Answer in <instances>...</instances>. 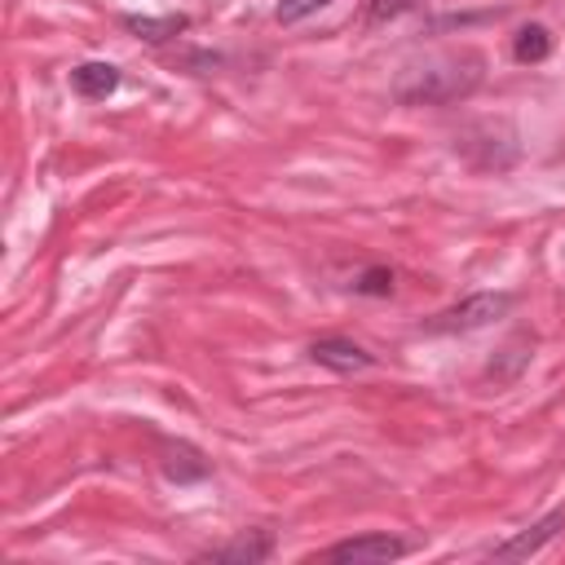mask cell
Returning a JSON list of instances; mask_svg holds the SVG:
<instances>
[{
  "label": "cell",
  "mask_w": 565,
  "mask_h": 565,
  "mask_svg": "<svg viewBox=\"0 0 565 565\" xmlns=\"http://www.w3.org/2000/svg\"><path fill=\"white\" fill-rule=\"evenodd\" d=\"M419 0H362V26H384L402 13H411Z\"/></svg>",
  "instance_id": "5bb4252c"
},
{
  "label": "cell",
  "mask_w": 565,
  "mask_h": 565,
  "mask_svg": "<svg viewBox=\"0 0 565 565\" xmlns=\"http://www.w3.org/2000/svg\"><path fill=\"white\" fill-rule=\"evenodd\" d=\"M393 287H397V274H393L388 265H366L362 274H353V291H358V296L384 300V296H393Z\"/></svg>",
  "instance_id": "4fadbf2b"
},
{
  "label": "cell",
  "mask_w": 565,
  "mask_h": 565,
  "mask_svg": "<svg viewBox=\"0 0 565 565\" xmlns=\"http://www.w3.org/2000/svg\"><path fill=\"white\" fill-rule=\"evenodd\" d=\"M119 26L132 31L137 40H146V44H168V40H177L181 31H190V18H185V13H163V18H150V13H124Z\"/></svg>",
  "instance_id": "30bf717a"
},
{
  "label": "cell",
  "mask_w": 565,
  "mask_h": 565,
  "mask_svg": "<svg viewBox=\"0 0 565 565\" xmlns=\"http://www.w3.org/2000/svg\"><path fill=\"white\" fill-rule=\"evenodd\" d=\"M516 305V291H472L446 309H437L433 318L419 322L424 335H468V331H481L499 318H508Z\"/></svg>",
  "instance_id": "3957f363"
},
{
  "label": "cell",
  "mask_w": 565,
  "mask_h": 565,
  "mask_svg": "<svg viewBox=\"0 0 565 565\" xmlns=\"http://www.w3.org/2000/svg\"><path fill=\"white\" fill-rule=\"evenodd\" d=\"M274 556V534L269 530H238L234 539L199 552L194 561H207V565H265Z\"/></svg>",
  "instance_id": "52a82bcc"
},
{
  "label": "cell",
  "mask_w": 565,
  "mask_h": 565,
  "mask_svg": "<svg viewBox=\"0 0 565 565\" xmlns=\"http://www.w3.org/2000/svg\"><path fill=\"white\" fill-rule=\"evenodd\" d=\"M159 468H163V477H168V481H177V486L203 481V477L212 472V463L203 459V450H194L190 441H177V446H168V450H163V459H159Z\"/></svg>",
  "instance_id": "8fae6325"
},
{
  "label": "cell",
  "mask_w": 565,
  "mask_h": 565,
  "mask_svg": "<svg viewBox=\"0 0 565 565\" xmlns=\"http://www.w3.org/2000/svg\"><path fill=\"white\" fill-rule=\"evenodd\" d=\"M119 66L115 62H79L71 66V88L84 97V102H106L115 88H119Z\"/></svg>",
  "instance_id": "9c48e42d"
},
{
  "label": "cell",
  "mask_w": 565,
  "mask_h": 565,
  "mask_svg": "<svg viewBox=\"0 0 565 565\" xmlns=\"http://www.w3.org/2000/svg\"><path fill=\"white\" fill-rule=\"evenodd\" d=\"M552 49H556V35H552L543 22H521V26L512 31V57H516L521 66H539V62H547Z\"/></svg>",
  "instance_id": "7c38bea8"
},
{
  "label": "cell",
  "mask_w": 565,
  "mask_h": 565,
  "mask_svg": "<svg viewBox=\"0 0 565 565\" xmlns=\"http://www.w3.org/2000/svg\"><path fill=\"white\" fill-rule=\"evenodd\" d=\"M530 362H534V340H530V335H512V340H508V344L486 362V371H481V375H486L490 384L508 388V384H516V380L525 375V366H530Z\"/></svg>",
  "instance_id": "ba28073f"
},
{
  "label": "cell",
  "mask_w": 565,
  "mask_h": 565,
  "mask_svg": "<svg viewBox=\"0 0 565 565\" xmlns=\"http://www.w3.org/2000/svg\"><path fill=\"white\" fill-rule=\"evenodd\" d=\"M565 530V508H552L547 516H539L534 525H525V530H516L512 539H503V543H494L490 547V556L494 561H530V556H539L556 534Z\"/></svg>",
  "instance_id": "8992f818"
},
{
  "label": "cell",
  "mask_w": 565,
  "mask_h": 565,
  "mask_svg": "<svg viewBox=\"0 0 565 565\" xmlns=\"http://www.w3.org/2000/svg\"><path fill=\"white\" fill-rule=\"evenodd\" d=\"M309 362L327 366L331 375H362V371L375 366V353L362 349V344L349 340V335H318V340L309 344Z\"/></svg>",
  "instance_id": "5b68a950"
},
{
  "label": "cell",
  "mask_w": 565,
  "mask_h": 565,
  "mask_svg": "<svg viewBox=\"0 0 565 565\" xmlns=\"http://www.w3.org/2000/svg\"><path fill=\"white\" fill-rule=\"evenodd\" d=\"M481 84H486V53L472 44H459V49L411 57L393 75L388 93L397 106H455V102H468Z\"/></svg>",
  "instance_id": "6da1fadb"
},
{
  "label": "cell",
  "mask_w": 565,
  "mask_h": 565,
  "mask_svg": "<svg viewBox=\"0 0 565 565\" xmlns=\"http://www.w3.org/2000/svg\"><path fill=\"white\" fill-rule=\"evenodd\" d=\"M327 4H331V0H278L274 22H278V26H296V22L313 18V13H322Z\"/></svg>",
  "instance_id": "9a60e30c"
},
{
  "label": "cell",
  "mask_w": 565,
  "mask_h": 565,
  "mask_svg": "<svg viewBox=\"0 0 565 565\" xmlns=\"http://www.w3.org/2000/svg\"><path fill=\"white\" fill-rule=\"evenodd\" d=\"M411 552L406 539L388 534V530H371V534H353V539H340L331 547H322L313 561H340V565H388V561H402Z\"/></svg>",
  "instance_id": "277c9868"
},
{
  "label": "cell",
  "mask_w": 565,
  "mask_h": 565,
  "mask_svg": "<svg viewBox=\"0 0 565 565\" xmlns=\"http://www.w3.org/2000/svg\"><path fill=\"white\" fill-rule=\"evenodd\" d=\"M455 154L477 172H508L521 159V137L508 119H477L455 132Z\"/></svg>",
  "instance_id": "7a4b0ae2"
}]
</instances>
